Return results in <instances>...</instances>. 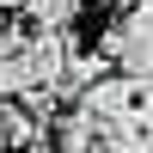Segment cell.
<instances>
[{
  "mask_svg": "<svg viewBox=\"0 0 153 153\" xmlns=\"http://www.w3.org/2000/svg\"><path fill=\"white\" fill-rule=\"evenodd\" d=\"M68 104L86 110L98 129H104V123H147V80H135V74H110V68H104L98 80H86Z\"/></svg>",
  "mask_w": 153,
  "mask_h": 153,
  "instance_id": "6da1fadb",
  "label": "cell"
},
{
  "mask_svg": "<svg viewBox=\"0 0 153 153\" xmlns=\"http://www.w3.org/2000/svg\"><path fill=\"white\" fill-rule=\"evenodd\" d=\"M98 55H104V61H117V74L147 80V61H153V6H147V0H129V12L104 25Z\"/></svg>",
  "mask_w": 153,
  "mask_h": 153,
  "instance_id": "7a4b0ae2",
  "label": "cell"
},
{
  "mask_svg": "<svg viewBox=\"0 0 153 153\" xmlns=\"http://www.w3.org/2000/svg\"><path fill=\"white\" fill-rule=\"evenodd\" d=\"M55 147H68V153H92L98 147V123L86 117V110H55V135H49Z\"/></svg>",
  "mask_w": 153,
  "mask_h": 153,
  "instance_id": "3957f363",
  "label": "cell"
},
{
  "mask_svg": "<svg viewBox=\"0 0 153 153\" xmlns=\"http://www.w3.org/2000/svg\"><path fill=\"white\" fill-rule=\"evenodd\" d=\"M25 12H31L37 31H74V19H80V0H19Z\"/></svg>",
  "mask_w": 153,
  "mask_h": 153,
  "instance_id": "277c9868",
  "label": "cell"
},
{
  "mask_svg": "<svg viewBox=\"0 0 153 153\" xmlns=\"http://www.w3.org/2000/svg\"><path fill=\"white\" fill-rule=\"evenodd\" d=\"M12 37H19V31H0V55H6V49H12Z\"/></svg>",
  "mask_w": 153,
  "mask_h": 153,
  "instance_id": "5b68a950",
  "label": "cell"
},
{
  "mask_svg": "<svg viewBox=\"0 0 153 153\" xmlns=\"http://www.w3.org/2000/svg\"><path fill=\"white\" fill-rule=\"evenodd\" d=\"M6 6H19V0H0V12H6Z\"/></svg>",
  "mask_w": 153,
  "mask_h": 153,
  "instance_id": "8992f818",
  "label": "cell"
}]
</instances>
